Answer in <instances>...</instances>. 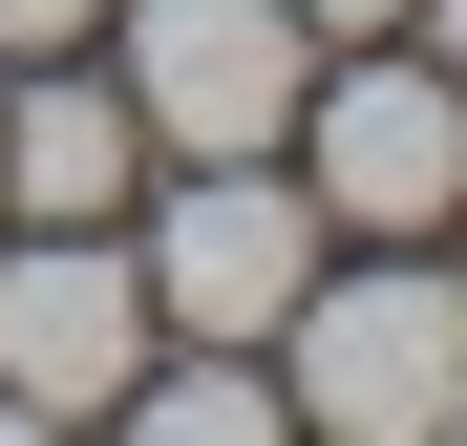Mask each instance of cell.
Segmentation results:
<instances>
[{"mask_svg": "<svg viewBox=\"0 0 467 446\" xmlns=\"http://www.w3.org/2000/svg\"><path fill=\"white\" fill-rule=\"evenodd\" d=\"M446 383H467V297L446 276H340V297L297 276V404L340 446H425Z\"/></svg>", "mask_w": 467, "mask_h": 446, "instance_id": "3", "label": "cell"}, {"mask_svg": "<svg viewBox=\"0 0 467 446\" xmlns=\"http://www.w3.org/2000/svg\"><path fill=\"white\" fill-rule=\"evenodd\" d=\"M297 149H319V213H361V234H425V213H467V107L446 64H361V86H297Z\"/></svg>", "mask_w": 467, "mask_h": 446, "instance_id": "5", "label": "cell"}, {"mask_svg": "<svg viewBox=\"0 0 467 446\" xmlns=\"http://www.w3.org/2000/svg\"><path fill=\"white\" fill-rule=\"evenodd\" d=\"M297 276H319V192H297L276 149H192L171 234H149V319L171 340H276Z\"/></svg>", "mask_w": 467, "mask_h": 446, "instance_id": "1", "label": "cell"}, {"mask_svg": "<svg viewBox=\"0 0 467 446\" xmlns=\"http://www.w3.org/2000/svg\"><path fill=\"white\" fill-rule=\"evenodd\" d=\"M128 425H171V446H255L276 383H255V361H128Z\"/></svg>", "mask_w": 467, "mask_h": 446, "instance_id": "7", "label": "cell"}, {"mask_svg": "<svg viewBox=\"0 0 467 446\" xmlns=\"http://www.w3.org/2000/svg\"><path fill=\"white\" fill-rule=\"evenodd\" d=\"M86 43V0H0V64H64Z\"/></svg>", "mask_w": 467, "mask_h": 446, "instance_id": "8", "label": "cell"}, {"mask_svg": "<svg viewBox=\"0 0 467 446\" xmlns=\"http://www.w3.org/2000/svg\"><path fill=\"white\" fill-rule=\"evenodd\" d=\"M149 340H171V319H149V255H107V234H22V255H0V383H22L43 425L128 404Z\"/></svg>", "mask_w": 467, "mask_h": 446, "instance_id": "4", "label": "cell"}, {"mask_svg": "<svg viewBox=\"0 0 467 446\" xmlns=\"http://www.w3.org/2000/svg\"><path fill=\"white\" fill-rule=\"evenodd\" d=\"M297 0H128V128L149 149H276L297 128Z\"/></svg>", "mask_w": 467, "mask_h": 446, "instance_id": "2", "label": "cell"}, {"mask_svg": "<svg viewBox=\"0 0 467 446\" xmlns=\"http://www.w3.org/2000/svg\"><path fill=\"white\" fill-rule=\"evenodd\" d=\"M446 425H467V383H446Z\"/></svg>", "mask_w": 467, "mask_h": 446, "instance_id": "11", "label": "cell"}, {"mask_svg": "<svg viewBox=\"0 0 467 446\" xmlns=\"http://www.w3.org/2000/svg\"><path fill=\"white\" fill-rule=\"evenodd\" d=\"M404 22H425V64H467V0H404Z\"/></svg>", "mask_w": 467, "mask_h": 446, "instance_id": "9", "label": "cell"}, {"mask_svg": "<svg viewBox=\"0 0 467 446\" xmlns=\"http://www.w3.org/2000/svg\"><path fill=\"white\" fill-rule=\"evenodd\" d=\"M128 86H22L0 107V234H107L128 213Z\"/></svg>", "mask_w": 467, "mask_h": 446, "instance_id": "6", "label": "cell"}, {"mask_svg": "<svg viewBox=\"0 0 467 446\" xmlns=\"http://www.w3.org/2000/svg\"><path fill=\"white\" fill-rule=\"evenodd\" d=\"M297 22H404V0H297Z\"/></svg>", "mask_w": 467, "mask_h": 446, "instance_id": "10", "label": "cell"}]
</instances>
